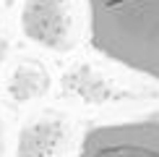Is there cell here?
<instances>
[{
    "instance_id": "3957f363",
    "label": "cell",
    "mask_w": 159,
    "mask_h": 157,
    "mask_svg": "<svg viewBox=\"0 0 159 157\" xmlns=\"http://www.w3.org/2000/svg\"><path fill=\"white\" fill-rule=\"evenodd\" d=\"M5 152V126H3V115H0V157Z\"/></svg>"
},
{
    "instance_id": "7a4b0ae2",
    "label": "cell",
    "mask_w": 159,
    "mask_h": 157,
    "mask_svg": "<svg viewBox=\"0 0 159 157\" xmlns=\"http://www.w3.org/2000/svg\"><path fill=\"white\" fill-rule=\"evenodd\" d=\"M76 157H159V121H117L94 126Z\"/></svg>"
},
{
    "instance_id": "6da1fadb",
    "label": "cell",
    "mask_w": 159,
    "mask_h": 157,
    "mask_svg": "<svg viewBox=\"0 0 159 157\" xmlns=\"http://www.w3.org/2000/svg\"><path fill=\"white\" fill-rule=\"evenodd\" d=\"M86 21L104 58L159 81V0H86Z\"/></svg>"
}]
</instances>
